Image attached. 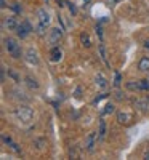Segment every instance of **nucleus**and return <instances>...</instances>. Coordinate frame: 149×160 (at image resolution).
I'll return each instance as SVG.
<instances>
[{"instance_id": "f257e3e1", "label": "nucleus", "mask_w": 149, "mask_h": 160, "mask_svg": "<svg viewBox=\"0 0 149 160\" xmlns=\"http://www.w3.org/2000/svg\"><path fill=\"white\" fill-rule=\"evenodd\" d=\"M15 117L18 120H21V122H31L32 117H34V112L31 108H26V106H21V108H16L15 109Z\"/></svg>"}, {"instance_id": "f03ea898", "label": "nucleus", "mask_w": 149, "mask_h": 160, "mask_svg": "<svg viewBox=\"0 0 149 160\" xmlns=\"http://www.w3.org/2000/svg\"><path fill=\"white\" fill-rule=\"evenodd\" d=\"M3 43H5L7 51L10 53L13 58H21V47H19V43H16V40H13V38H5Z\"/></svg>"}, {"instance_id": "7ed1b4c3", "label": "nucleus", "mask_w": 149, "mask_h": 160, "mask_svg": "<svg viewBox=\"0 0 149 160\" xmlns=\"http://www.w3.org/2000/svg\"><path fill=\"white\" fill-rule=\"evenodd\" d=\"M37 16H39V34H42L44 29H47V26L50 24V15L42 8V10H39Z\"/></svg>"}, {"instance_id": "20e7f679", "label": "nucleus", "mask_w": 149, "mask_h": 160, "mask_svg": "<svg viewBox=\"0 0 149 160\" xmlns=\"http://www.w3.org/2000/svg\"><path fill=\"white\" fill-rule=\"evenodd\" d=\"M32 31H34V29H32V26L29 24V21H23L21 24H18V28H16V34H18V37H21V38H26Z\"/></svg>"}, {"instance_id": "39448f33", "label": "nucleus", "mask_w": 149, "mask_h": 160, "mask_svg": "<svg viewBox=\"0 0 149 160\" xmlns=\"http://www.w3.org/2000/svg\"><path fill=\"white\" fill-rule=\"evenodd\" d=\"M61 37H63V28H55V29H51V31H50V35H48L50 45L55 47L56 43H59Z\"/></svg>"}, {"instance_id": "423d86ee", "label": "nucleus", "mask_w": 149, "mask_h": 160, "mask_svg": "<svg viewBox=\"0 0 149 160\" xmlns=\"http://www.w3.org/2000/svg\"><path fill=\"white\" fill-rule=\"evenodd\" d=\"M96 139H98V133H95V131H91L90 135L85 138V149H87L88 152H93V151H95Z\"/></svg>"}, {"instance_id": "0eeeda50", "label": "nucleus", "mask_w": 149, "mask_h": 160, "mask_svg": "<svg viewBox=\"0 0 149 160\" xmlns=\"http://www.w3.org/2000/svg\"><path fill=\"white\" fill-rule=\"evenodd\" d=\"M18 24H19V22L16 21V18H13V16H10V18H5V19H3V22H2L3 29H8V31H16Z\"/></svg>"}, {"instance_id": "6e6552de", "label": "nucleus", "mask_w": 149, "mask_h": 160, "mask_svg": "<svg viewBox=\"0 0 149 160\" xmlns=\"http://www.w3.org/2000/svg\"><path fill=\"white\" fill-rule=\"evenodd\" d=\"M26 55H28V58H26V59H28L31 64H39V58H37V53H35L34 48H29Z\"/></svg>"}, {"instance_id": "1a4fd4ad", "label": "nucleus", "mask_w": 149, "mask_h": 160, "mask_svg": "<svg viewBox=\"0 0 149 160\" xmlns=\"http://www.w3.org/2000/svg\"><path fill=\"white\" fill-rule=\"evenodd\" d=\"M138 68H140V71H143V72H149V58H141Z\"/></svg>"}, {"instance_id": "9d476101", "label": "nucleus", "mask_w": 149, "mask_h": 160, "mask_svg": "<svg viewBox=\"0 0 149 160\" xmlns=\"http://www.w3.org/2000/svg\"><path fill=\"white\" fill-rule=\"evenodd\" d=\"M130 114H127V112H119L117 114V120H119V122L120 123H128L130 122Z\"/></svg>"}, {"instance_id": "9b49d317", "label": "nucleus", "mask_w": 149, "mask_h": 160, "mask_svg": "<svg viewBox=\"0 0 149 160\" xmlns=\"http://www.w3.org/2000/svg\"><path fill=\"white\" fill-rule=\"evenodd\" d=\"M61 56H63V53H61V50H59V48H56V47H55V48L51 50V61H55V62H56V61H59V59H61Z\"/></svg>"}, {"instance_id": "f8f14e48", "label": "nucleus", "mask_w": 149, "mask_h": 160, "mask_svg": "<svg viewBox=\"0 0 149 160\" xmlns=\"http://www.w3.org/2000/svg\"><path fill=\"white\" fill-rule=\"evenodd\" d=\"M26 83H28V87H29V88H32V90H37V88H39L37 80H35V78H32V77H26Z\"/></svg>"}, {"instance_id": "ddd939ff", "label": "nucleus", "mask_w": 149, "mask_h": 160, "mask_svg": "<svg viewBox=\"0 0 149 160\" xmlns=\"http://www.w3.org/2000/svg\"><path fill=\"white\" fill-rule=\"evenodd\" d=\"M98 136H100V139H104V136H106V122H104V120L100 122V133H98Z\"/></svg>"}, {"instance_id": "4468645a", "label": "nucleus", "mask_w": 149, "mask_h": 160, "mask_svg": "<svg viewBox=\"0 0 149 160\" xmlns=\"http://www.w3.org/2000/svg\"><path fill=\"white\" fill-rule=\"evenodd\" d=\"M80 40H82V45L87 47V48L91 45V40H90V35L88 34H82V35H80Z\"/></svg>"}, {"instance_id": "2eb2a0df", "label": "nucleus", "mask_w": 149, "mask_h": 160, "mask_svg": "<svg viewBox=\"0 0 149 160\" xmlns=\"http://www.w3.org/2000/svg\"><path fill=\"white\" fill-rule=\"evenodd\" d=\"M95 80H96V85H98L100 88H106V85H107V82H106V78H104V77H103L101 74H100V75H98L96 78H95Z\"/></svg>"}, {"instance_id": "dca6fc26", "label": "nucleus", "mask_w": 149, "mask_h": 160, "mask_svg": "<svg viewBox=\"0 0 149 160\" xmlns=\"http://www.w3.org/2000/svg\"><path fill=\"white\" fill-rule=\"evenodd\" d=\"M100 55H101V59L104 61V64L107 66V68H109L111 64H109V61H107V56H106V50H104V47H103V45H100Z\"/></svg>"}, {"instance_id": "f3484780", "label": "nucleus", "mask_w": 149, "mask_h": 160, "mask_svg": "<svg viewBox=\"0 0 149 160\" xmlns=\"http://www.w3.org/2000/svg\"><path fill=\"white\" fill-rule=\"evenodd\" d=\"M112 112H114V106H112V104H106V108L103 109L101 114H103V115H109V114H112Z\"/></svg>"}, {"instance_id": "a211bd4d", "label": "nucleus", "mask_w": 149, "mask_h": 160, "mask_svg": "<svg viewBox=\"0 0 149 160\" xmlns=\"http://www.w3.org/2000/svg\"><path fill=\"white\" fill-rule=\"evenodd\" d=\"M140 88L141 90H149V80H141V82H140Z\"/></svg>"}, {"instance_id": "6ab92c4d", "label": "nucleus", "mask_w": 149, "mask_h": 160, "mask_svg": "<svg viewBox=\"0 0 149 160\" xmlns=\"http://www.w3.org/2000/svg\"><path fill=\"white\" fill-rule=\"evenodd\" d=\"M120 80H122L120 74H119V72H116V77H114V85H116V87H119V85H120Z\"/></svg>"}, {"instance_id": "aec40b11", "label": "nucleus", "mask_w": 149, "mask_h": 160, "mask_svg": "<svg viewBox=\"0 0 149 160\" xmlns=\"http://www.w3.org/2000/svg\"><path fill=\"white\" fill-rule=\"evenodd\" d=\"M127 87H128L130 90H141V88H140V82H138V83H127Z\"/></svg>"}, {"instance_id": "412c9836", "label": "nucleus", "mask_w": 149, "mask_h": 160, "mask_svg": "<svg viewBox=\"0 0 149 160\" xmlns=\"http://www.w3.org/2000/svg\"><path fill=\"white\" fill-rule=\"evenodd\" d=\"M2 141H3L5 144H10V146L13 144V141H11V138H10V136H5V135L2 136Z\"/></svg>"}, {"instance_id": "4be33fe9", "label": "nucleus", "mask_w": 149, "mask_h": 160, "mask_svg": "<svg viewBox=\"0 0 149 160\" xmlns=\"http://www.w3.org/2000/svg\"><path fill=\"white\" fill-rule=\"evenodd\" d=\"M106 96H107V93H103V95H100L98 98H95V101H93V102H95V104H96V102H100V101H101L103 98H106Z\"/></svg>"}, {"instance_id": "5701e85b", "label": "nucleus", "mask_w": 149, "mask_h": 160, "mask_svg": "<svg viewBox=\"0 0 149 160\" xmlns=\"http://www.w3.org/2000/svg\"><path fill=\"white\" fill-rule=\"evenodd\" d=\"M96 34L100 35V38H101V42H103V29H101V26H96Z\"/></svg>"}, {"instance_id": "b1692460", "label": "nucleus", "mask_w": 149, "mask_h": 160, "mask_svg": "<svg viewBox=\"0 0 149 160\" xmlns=\"http://www.w3.org/2000/svg\"><path fill=\"white\" fill-rule=\"evenodd\" d=\"M120 2V0H107V5H109V7H114V5H117Z\"/></svg>"}, {"instance_id": "393cba45", "label": "nucleus", "mask_w": 149, "mask_h": 160, "mask_svg": "<svg viewBox=\"0 0 149 160\" xmlns=\"http://www.w3.org/2000/svg\"><path fill=\"white\" fill-rule=\"evenodd\" d=\"M13 10H15L16 13H21V7H19V3H13Z\"/></svg>"}, {"instance_id": "a878e982", "label": "nucleus", "mask_w": 149, "mask_h": 160, "mask_svg": "<svg viewBox=\"0 0 149 160\" xmlns=\"http://www.w3.org/2000/svg\"><path fill=\"white\" fill-rule=\"evenodd\" d=\"M8 74H10V75H11L13 78H15V80H16V82H18V80H19V78H18V75H16L15 72H13V71H10V69H8Z\"/></svg>"}, {"instance_id": "bb28decb", "label": "nucleus", "mask_w": 149, "mask_h": 160, "mask_svg": "<svg viewBox=\"0 0 149 160\" xmlns=\"http://www.w3.org/2000/svg\"><path fill=\"white\" fill-rule=\"evenodd\" d=\"M69 8H71V13H72V15H75V13H77V10H75V7H74L72 3H69Z\"/></svg>"}, {"instance_id": "cd10ccee", "label": "nucleus", "mask_w": 149, "mask_h": 160, "mask_svg": "<svg viewBox=\"0 0 149 160\" xmlns=\"http://www.w3.org/2000/svg\"><path fill=\"white\" fill-rule=\"evenodd\" d=\"M7 7V2H5V0H2V8H5Z\"/></svg>"}, {"instance_id": "c85d7f7f", "label": "nucleus", "mask_w": 149, "mask_h": 160, "mask_svg": "<svg viewBox=\"0 0 149 160\" xmlns=\"http://www.w3.org/2000/svg\"><path fill=\"white\" fill-rule=\"evenodd\" d=\"M144 158H147V160H149V151H147V152L144 154Z\"/></svg>"}, {"instance_id": "c756f323", "label": "nucleus", "mask_w": 149, "mask_h": 160, "mask_svg": "<svg viewBox=\"0 0 149 160\" xmlns=\"http://www.w3.org/2000/svg\"><path fill=\"white\" fill-rule=\"evenodd\" d=\"M144 47H146V48L149 50V40H147V42H146V45H144Z\"/></svg>"}, {"instance_id": "7c9ffc66", "label": "nucleus", "mask_w": 149, "mask_h": 160, "mask_svg": "<svg viewBox=\"0 0 149 160\" xmlns=\"http://www.w3.org/2000/svg\"><path fill=\"white\" fill-rule=\"evenodd\" d=\"M58 3H59V5H63V3H64V0H58Z\"/></svg>"}, {"instance_id": "2f4dec72", "label": "nucleus", "mask_w": 149, "mask_h": 160, "mask_svg": "<svg viewBox=\"0 0 149 160\" xmlns=\"http://www.w3.org/2000/svg\"><path fill=\"white\" fill-rule=\"evenodd\" d=\"M47 2H48V0H47Z\"/></svg>"}]
</instances>
